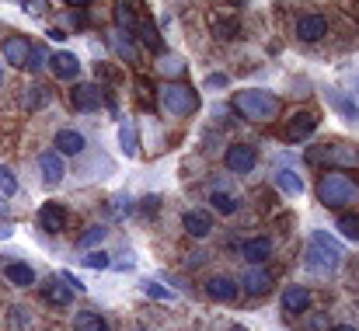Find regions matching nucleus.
Listing matches in <instances>:
<instances>
[{
    "label": "nucleus",
    "instance_id": "1",
    "mask_svg": "<svg viewBox=\"0 0 359 331\" xmlns=\"http://www.w3.org/2000/svg\"><path fill=\"white\" fill-rule=\"evenodd\" d=\"M342 265V244L328 230H311L307 241V269L314 276H335Z\"/></svg>",
    "mask_w": 359,
    "mask_h": 331
},
{
    "label": "nucleus",
    "instance_id": "2",
    "mask_svg": "<svg viewBox=\"0 0 359 331\" xmlns=\"http://www.w3.org/2000/svg\"><path fill=\"white\" fill-rule=\"evenodd\" d=\"M283 109V102L272 95V91H262V88H244L234 95V112L248 122H272Z\"/></svg>",
    "mask_w": 359,
    "mask_h": 331
},
{
    "label": "nucleus",
    "instance_id": "3",
    "mask_svg": "<svg viewBox=\"0 0 359 331\" xmlns=\"http://www.w3.org/2000/svg\"><path fill=\"white\" fill-rule=\"evenodd\" d=\"M356 196H359V185L349 175H342V171H328V175H321V182H318V199H321V206H328V210H346Z\"/></svg>",
    "mask_w": 359,
    "mask_h": 331
},
{
    "label": "nucleus",
    "instance_id": "4",
    "mask_svg": "<svg viewBox=\"0 0 359 331\" xmlns=\"http://www.w3.org/2000/svg\"><path fill=\"white\" fill-rule=\"evenodd\" d=\"M161 105L171 115H192L199 109V95H196V88H189L182 81H171V84L161 88Z\"/></svg>",
    "mask_w": 359,
    "mask_h": 331
},
{
    "label": "nucleus",
    "instance_id": "5",
    "mask_svg": "<svg viewBox=\"0 0 359 331\" xmlns=\"http://www.w3.org/2000/svg\"><path fill=\"white\" fill-rule=\"evenodd\" d=\"M224 164H227V171H234V175H251L255 164H258V150H255L251 143H231L227 154H224Z\"/></svg>",
    "mask_w": 359,
    "mask_h": 331
},
{
    "label": "nucleus",
    "instance_id": "6",
    "mask_svg": "<svg viewBox=\"0 0 359 331\" xmlns=\"http://www.w3.org/2000/svg\"><path fill=\"white\" fill-rule=\"evenodd\" d=\"M102 102H105V91H102L98 84H91V81H84V84H77V88L70 91V105L77 112H98Z\"/></svg>",
    "mask_w": 359,
    "mask_h": 331
},
{
    "label": "nucleus",
    "instance_id": "7",
    "mask_svg": "<svg viewBox=\"0 0 359 331\" xmlns=\"http://www.w3.org/2000/svg\"><path fill=\"white\" fill-rule=\"evenodd\" d=\"M328 35V18L325 14H304V18H297V39L300 42H321Z\"/></svg>",
    "mask_w": 359,
    "mask_h": 331
},
{
    "label": "nucleus",
    "instance_id": "8",
    "mask_svg": "<svg viewBox=\"0 0 359 331\" xmlns=\"http://www.w3.org/2000/svg\"><path fill=\"white\" fill-rule=\"evenodd\" d=\"M314 129H318V115L300 112V115H293V119H290V126L283 129V140H286V143H304V140H311V136H314Z\"/></svg>",
    "mask_w": 359,
    "mask_h": 331
},
{
    "label": "nucleus",
    "instance_id": "9",
    "mask_svg": "<svg viewBox=\"0 0 359 331\" xmlns=\"http://www.w3.org/2000/svg\"><path fill=\"white\" fill-rule=\"evenodd\" d=\"M241 290L248 293V297H269V290H272V276L262 269V265H251L244 276H241Z\"/></svg>",
    "mask_w": 359,
    "mask_h": 331
},
{
    "label": "nucleus",
    "instance_id": "10",
    "mask_svg": "<svg viewBox=\"0 0 359 331\" xmlns=\"http://www.w3.org/2000/svg\"><path fill=\"white\" fill-rule=\"evenodd\" d=\"M49 70L56 74V81H77L81 60H77L74 53H67V49H56V53L49 56Z\"/></svg>",
    "mask_w": 359,
    "mask_h": 331
},
{
    "label": "nucleus",
    "instance_id": "11",
    "mask_svg": "<svg viewBox=\"0 0 359 331\" xmlns=\"http://www.w3.org/2000/svg\"><path fill=\"white\" fill-rule=\"evenodd\" d=\"M206 293H210L213 300H220V304H234L241 286L234 276H210V279H206Z\"/></svg>",
    "mask_w": 359,
    "mask_h": 331
},
{
    "label": "nucleus",
    "instance_id": "12",
    "mask_svg": "<svg viewBox=\"0 0 359 331\" xmlns=\"http://www.w3.org/2000/svg\"><path fill=\"white\" fill-rule=\"evenodd\" d=\"M0 53H4V63L25 67V63H28V53H32V42H28L25 35H11V39H4Z\"/></svg>",
    "mask_w": 359,
    "mask_h": 331
},
{
    "label": "nucleus",
    "instance_id": "13",
    "mask_svg": "<svg viewBox=\"0 0 359 331\" xmlns=\"http://www.w3.org/2000/svg\"><path fill=\"white\" fill-rule=\"evenodd\" d=\"M39 171H42V182H46V185H60V182H63V175H67L63 154H56V150H46V154L39 157Z\"/></svg>",
    "mask_w": 359,
    "mask_h": 331
},
{
    "label": "nucleus",
    "instance_id": "14",
    "mask_svg": "<svg viewBox=\"0 0 359 331\" xmlns=\"http://www.w3.org/2000/svg\"><path fill=\"white\" fill-rule=\"evenodd\" d=\"M67 220H70V213H67L63 203H46V206L39 210V227L49 230V234H60V230L67 227Z\"/></svg>",
    "mask_w": 359,
    "mask_h": 331
},
{
    "label": "nucleus",
    "instance_id": "15",
    "mask_svg": "<svg viewBox=\"0 0 359 331\" xmlns=\"http://www.w3.org/2000/svg\"><path fill=\"white\" fill-rule=\"evenodd\" d=\"M182 227H185V234H189V237L203 241V237H210V234H213V217H210L206 210H189V213L182 217Z\"/></svg>",
    "mask_w": 359,
    "mask_h": 331
},
{
    "label": "nucleus",
    "instance_id": "16",
    "mask_svg": "<svg viewBox=\"0 0 359 331\" xmlns=\"http://www.w3.org/2000/svg\"><path fill=\"white\" fill-rule=\"evenodd\" d=\"M241 255H244L248 265H265V262L272 258V241H269L265 234H262V237H251V241L241 244Z\"/></svg>",
    "mask_w": 359,
    "mask_h": 331
},
{
    "label": "nucleus",
    "instance_id": "17",
    "mask_svg": "<svg viewBox=\"0 0 359 331\" xmlns=\"http://www.w3.org/2000/svg\"><path fill=\"white\" fill-rule=\"evenodd\" d=\"M84 147H88V140H84L81 129H60V133H56V154H63V157H77Z\"/></svg>",
    "mask_w": 359,
    "mask_h": 331
},
{
    "label": "nucleus",
    "instance_id": "18",
    "mask_svg": "<svg viewBox=\"0 0 359 331\" xmlns=\"http://www.w3.org/2000/svg\"><path fill=\"white\" fill-rule=\"evenodd\" d=\"M325 102L339 112V115H346V119H359L356 98H353V95H346V91H339V88H325Z\"/></svg>",
    "mask_w": 359,
    "mask_h": 331
},
{
    "label": "nucleus",
    "instance_id": "19",
    "mask_svg": "<svg viewBox=\"0 0 359 331\" xmlns=\"http://www.w3.org/2000/svg\"><path fill=\"white\" fill-rule=\"evenodd\" d=\"M283 307H286L290 314H307V307H311V290H307V286H286V290H283Z\"/></svg>",
    "mask_w": 359,
    "mask_h": 331
},
{
    "label": "nucleus",
    "instance_id": "20",
    "mask_svg": "<svg viewBox=\"0 0 359 331\" xmlns=\"http://www.w3.org/2000/svg\"><path fill=\"white\" fill-rule=\"evenodd\" d=\"M4 276H7V283H11V286H18V290L35 286V269H32L28 262H11V265L4 269Z\"/></svg>",
    "mask_w": 359,
    "mask_h": 331
},
{
    "label": "nucleus",
    "instance_id": "21",
    "mask_svg": "<svg viewBox=\"0 0 359 331\" xmlns=\"http://www.w3.org/2000/svg\"><path fill=\"white\" fill-rule=\"evenodd\" d=\"M42 304L67 307V304H74V290H70L67 283H60V279H49V283H46V290H42Z\"/></svg>",
    "mask_w": 359,
    "mask_h": 331
},
{
    "label": "nucleus",
    "instance_id": "22",
    "mask_svg": "<svg viewBox=\"0 0 359 331\" xmlns=\"http://www.w3.org/2000/svg\"><path fill=\"white\" fill-rule=\"evenodd\" d=\"M182 74H185V56H178V53H161V56H157V77L175 81V77H182Z\"/></svg>",
    "mask_w": 359,
    "mask_h": 331
},
{
    "label": "nucleus",
    "instance_id": "23",
    "mask_svg": "<svg viewBox=\"0 0 359 331\" xmlns=\"http://www.w3.org/2000/svg\"><path fill=\"white\" fill-rule=\"evenodd\" d=\"M335 161V164H342V168H349V164H356V150H346V147H325V150H311V161Z\"/></svg>",
    "mask_w": 359,
    "mask_h": 331
},
{
    "label": "nucleus",
    "instance_id": "24",
    "mask_svg": "<svg viewBox=\"0 0 359 331\" xmlns=\"http://www.w3.org/2000/svg\"><path fill=\"white\" fill-rule=\"evenodd\" d=\"M276 189H279L283 196H300V192H304V178H300L297 171L283 168V171H276Z\"/></svg>",
    "mask_w": 359,
    "mask_h": 331
},
{
    "label": "nucleus",
    "instance_id": "25",
    "mask_svg": "<svg viewBox=\"0 0 359 331\" xmlns=\"http://www.w3.org/2000/svg\"><path fill=\"white\" fill-rule=\"evenodd\" d=\"M133 32H136V35H140V42H143V46H147V49H154V53H157V56H161V53H164V39H161V32H157V28H154V25H150V21H140V25H136V28H133Z\"/></svg>",
    "mask_w": 359,
    "mask_h": 331
},
{
    "label": "nucleus",
    "instance_id": "26",
    "mask_svg": "<svg viewBox=\"0 0 359 331\" xmlns=\"http://www.w3.org/2000/svg\"><path fill=\"white\" fill-rule=\"evenodd\" d=\"M74 331H109V321L95 311H81L74 314Z\"/></svg>",
    "mask_w": 359,
    "mask_h": 331
},
{
    "label": "nucleus",
    "instance_id": "27",
    "mask_svg": "<svg viewBox=\"0 0 359 331\" xmlns=\"http://www.w3.org/2000/svg\"><path fill=\"white\" fill-rule=\"evenodd\" d=\"M119 147L126 157H136L140 154V136H136V126L133 122H122L119 126Z\"/></svg>",
    "mask_w": 359,
    "mask_h": 331
},
{
    "label": "nucleus",
    "instance_id": "28",
    "mask_svg": "<svg viewBox=\"0 0 359 331\" xmlns=\"http://www.w3.org/2000/svg\"><path fill=\"white\" fill-rule=\"evenodd\" d=\"M210 206H213L217 213H224V217H234V213H238V199L227 196V192H210Z\"/></svg>",
    "mask_w": 359,
    "mask_h": 331
},
{
    "label": "nucleus",
    "instance_id": "29",
    "mask_svg": "<svg viewBox=\"0 0 359 331\" xmlns=\"http://www.w3.org/2000/svg\"><path fill=\"white\" fill-rule=\"evenodd\" d=\"M105 241V227L98 223V227H88L81 237H77V248H95V244H102Z\"/></svg>",
    "mask_w": 359,
    "mask_h": 331
},
{
    "label": "nucleus",
    "instance_id": "30",
    "mask_svg": "<svg viewBox=\"0 0 359 331\" xmlns=\"http://www.w3.org/2000/svg\"><path fill=\"white\" fill-rule=\"evenodd\" d=\"M116 25H119V32H133V28H136V18H133V11H129L126 0L116 7Z\"/></svg>",
    "mask_w": 359,
    "mask_h": 331
},
{
    "label": "nucleus",
    "instance_id": "31",
    "mask_svg": "<svg viewBox=\"0 0 359 331\" xmlns=\"http://www.w3.org/2000/svg\"><path fill=\"white\" fill-rule=\"evenodd\" d=\"M157 210H161V196H157V192L143 196V203H140V217H143V220H154Z\"/></svg>",
    "mask_w": 359,
    "mask_h": 331
},
{
    "label": "nucleus",
    "instance_id": "32",
    "mask_svg": "<svg viewBox=\"0 0 359 331\" xmlns=\"http://www.w3.org/2000/svg\"><path fill=\"white\" fill-rule=\"evenodd\" d=\"M0 196H4V199H14V196H18V178H14L7 168H0Z\"/></svg>",
    "mask_w": 359,
    "mask_h": 331
},
{
    "label": "nucleus",
    "instance_id": "33",
    "mask_svg": "<svg viewBox=\"0 0 359 331\" xmlns=\"http://www.w3.org/2000/svg\"><path fill=\"white\" fill-rule=\"evenodd\" d=\"M339 230H342L346 237L359 241V217L356 213H342V217H339Z\"/></svg>",
    "mask_w": 359,
    "mask_h": 331
},
{
    "label": "nucleus",
    "instance_id": "34",
    "mask_svg": "<svg viewBox=\"0 0 359 331\" xmlns=\"http://www.w3.org/2000/svg\"><path fill=\"white\" fill-rule=\"evenodd\" d=\"M116 49H119V56L122 60H129V63H136V42L133 39H126V35H116Z\"/></svg>",
    "mask_w": 359,
    "mask_h": 331
},
{
    "label": "nucleus",
    "instance_id": "35",
    "mask_svg": "<svg viewBox=\"0 0 359 331\" xmlns=\"http://www.w3.org/2000/svg\"><path fill=\"white\" fill-rule=\"evenodd\" d=\"M63 25L70 28V32H81V28H88V14L77 7V11H67V18H63Z\"/></svg>",
    "mask_w": 359,
    "mask_h": 331
},
{
    "label": "nucleus",
    "instance_id": "36",
    "mask_svg": "<svg viewBox=\"0 0 359 331\" xmlns=\"http://www.w3.org/2000/svg\"><path fill=\"white\" fill-rule=\"evenodd\" d=\"M143 293L154 297V300H175V290L161 286V283H143Z\"/></svg>",
    "mask_w": 359,
    "mask_h": 331
},
{
    "label": "nucleus",
    "instance_id": "37",
    "mask_svg": "<svg viewBox=\"0 0 359 331\" xmlns=\"http://www.w3.org/2000/svg\"><path fill=\"white\" fill-rule=\"evenodd\" d=\"M84 265L88 269H109V255L105 251H88L84 255Z\"/></svg>",
    "mask_w": 359,
    "mask_h": 331
},
{
    "label": "nucleus",
    "instance_id": "38",
    "mask_svg": "<svg viewBox=\"0 0 359 331\" xmlns=\"http://www.w3.org/2000/svg\"><path fill=\"white\" fill-rule=\"evenodd\" d=\"M46 63V49L42 46H32V53H28V63H25V70H39Z\"/></svg>",
    "mask_w": 359,
    "mask_h": 331
},
{
    "label": "nucleus",
    "instance_id": "39",
    "mask_svg": "<svg viewBox=\"0 0 359 331\" xmlns=\"http://www.w3.org/2000/svg\"><path fill=\"white\" fill-rule=\"evenodd\" d=\"M227 84H231L227 74H210V77H206V88H210V91H224Z\"/></svg>",
    "mask_w": 359,
    "mask_h": 331
},
{
    "label": "nucleus",
    "instance_id": "40",
    "mask_svg": "<svg viewBox=\"0 0 359 331\" xmlns=\"http://www.w3.org/2000/svg\"><path fill=\"white\" fill-rule=\"evenodd\" d=\"M136 91H140L143 109H150V105H154V98H150V81H147V77H140V81H136Z\"/></svg>",
    "mask_w": 359,
    "mask_h": 331
},
{
    "label": "nucleus",
    "instance_id": "41",
    "mask_svg": "<svg viewBox=\"0 0 359 331\" xmlns=\"http://www.w3.org/2000/svg\"><path fill=\"white\" fill-rule=\"evenodd\" d=\"M42 105H49V91L35 88V91L28 95V109H42Z\"/></svg>",
    "mask_w": 359,
    "mask_h": 331
},
{
    "label": "nucleus",
    "instance_id": "42",
    "mask_svg": "<svg viewBox=\"0 0 359 331\" xmlns=\"http://www.w3.org/2000/svg\"><path fill=\"white\" fill-rule=\"evenodd\" d=\"M56 279H60V283H67L74 293H84V283H81V279H74L70 272H56Z\"/></svg>",
    "mask_w": 359,
    "mask_h": 331
},
{
    "label": "nucleus",
    "instance_id": "43",
    "mask_svg": "<svg viewBox=\"0 0 359 331\" xmlns=\"http://www.w3.org/2000/svg\"><path fill=\"white\" fill-rule=\"evenodd\" d=\"M112 210H116V217H126V213L133 210V199H129V196H119V199L112 203Z\"/></svg>",
    "mask_w": 359,
    "mask_h": 331
},
{
    "label": "nucleus",
    "instance_id": "44",
    "mask_svg": "<svg viewBox=\"0 0 359 331\" xmlns=\"http://www.w3.org/2000/svg\"><path fill=\"white\" fill-rule=\"evenodd\" d=\"M328 331V318L325 314H314V318H307V331Z\"/></svg>",
    "mask_w": 359,
    "mask_h": 331
},
{
    "label": "nucleus",
    "instance_id": "45",
    "mask_svg": "<svg viewBox=\"0 0 359 331\" xmlns=\"http://www.w3.org/2000/svg\"><path fill=\"white\" fill-rule=\"evenodd\" d=\"M133 265H136V262H133V255H122L119 262H116V269H119V272H126V269H133Z\"/></svg>",
    "mask_w": 359,
    "mask_h": 331
},
{
    "label": "nucleus",
    "instance_id": "46",
    "mask_svg": "<svg viewBox=\"0 0 359 331\" xmlns=\"http://www.w3.org/2000/svg\"><path fill=\"white\" fill-rule=\"evenodd\" d=\"M11 237V223H0V241H7Z\"/></svg>",
    "mask_w": 359,
    "mask_h": 331
},
{
    "label": "nucleus",
    "instance_id": "47",
    "mask_svg": "<svg viewBox=\"0 0 359 331\" xmlns=\"http://www.w3.org/2000/svg\"><path fill=\"white\" fill-rule=\"evenodd\" d=\"M63 4H70V7H88L91 0H63Z\"/></svg>",
    "mask_w": 359,
    "mask_h": 331
},
{
    "label": "nucleus",
    "instance_id": "48",
    "mask_svg": "<svg viewBox=\"0 0 359 331\" xmlns=\"http://www.w3.org/2000/svg\"><path fill=\"white\" fill-rule=\"evenodd\" d=\"M332 331H356V328H353V325H335Z\"/></svg>",
    "mask_w": 359,
    "mask_h": 331
},
{
    "label": "nucleus",
    "instance_id": "49",
    "mask_svg": "<svg viewBox=\"0 0 359 331\" xmlns=\"http://www.w3.org/2000/svg\"><path fill=\"white\" fill-rule=\"evenodd\" d=\"M0 213H4V196H0Z\"/></svg>",
    "mask_w": 359,
    "mask_h": 331
},
{
    "label": "nucleus",
    "instance_id": "50",
    "mask_svg": "<svg viewBox=\"0 0 359 331\" xmlns=\"http://www.w3.org/2000/svg\"><path fill=\"white\" fill-rule=\"evenodd\" d=\"M0 84H4V70H0Z\"/></svg>",
    "mask_w": 359,
    "mask_h": 331
},
{
    "label": "nucleus",
    "instance_id": "51",
    "mask_svg": "<svg viewBox=\"0 0 359 331\" xmlns=\"http://www.w3.org/2000/svg\"><path fill=\"white\" fill-rule=\"evenodd\" d=\"M231 331H248V328H231Z\"/></svg>",
    "mask_w": 359,
    "mask_h": 331
},
{
    "label": "nucleus",
    "instance_id": "52",
    "mask_svg": "<svg viewBox=\"0 0 359 331\" xmlns=\"http://www.w3.org/2000/svg\"><path fill=\"white\" fill-rule=\"evenodd\" d=\"M136 331H147V328H136Z\"/></svg>",
    "mask_w": 359,
    "mask_h": 331
}]
</instances>
